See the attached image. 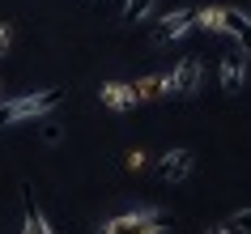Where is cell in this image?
<instances>
[{"mask_svg":"<svg viewBox=\"0 0 251 234\" xmlns=\"http://www.w3.org/2000/svg\"><path fill=\"white\" fill-rule=\"evenodd\" d=\"M226 226H234L238 234H251V208H238V213H234L230 221H226Z\"/></svg>","mask_w":251,"mask_h":234,"instance_id":"4fadbf2b","label":"cell"},{"mask_svg":"<svg viewBox=\"0 0 251 234\" xmlns=\"http://www.w3.org/2000/svg\"><path fill=\"white\" fill-rule=\"evenodd\" d=\"M247 47H243V43H234V47H230V52L222 55V90L226 94H238L243 90V81H247Z\"/></svg>","mask_w":251,"mask_h":234,"instance_id":"3957f363","label":"cell"},{"mask_svg":"<svg viewBox=\"0 0 251 234\" xmlns=\"http://www.w3.org/2000/svg\"><path fill=\"white\" fill-rule=\"evenodd\" d=\"M158 170H162L166 183H183L187 175L196 170V154H192V149H171V154H162Z\"/></svg>","mask_w":251,"mask_h":234,"instance_id":"5b68a950","label":"cell"},{"mask_svg":"<svg viewBox=\"0 0 251 234\" xmlns=\"http://www.w3.org/2000/svg\"><path fill=\"white\" fill-rule=\"evenodd\" d=\"M43 141L55 145V141H60V128H55V124H47V128H43Z\"/></svg>","mask_w":251,"mask_h":234,"instance_id":"2e32d148","label":"cell"},{"mask_svg":"<svg viewBox=\"0 0 251 234\" xmlns=\"http://www.w3.org/2000/svg\"><path fill=\"white\" fill-rule=\"evenodd\" d=\"M9 47H13V26L0 22V55H9Z\"/></svg>","mask_w":251,"mask_h":234,"instance_id":"9a60e30c","label":"cell"},{"mask_svg":"<svg viewBox=\"0 0 251 234\" xmlns=\"http://www.w3.org/2000/svg\"><path fill=\"white\" fill-rule=\"evenodd\" d=\"M128 85H132V98H136V103H153V98H166V94H175L171 73H153V77L128 81Z\"/></svg>","mask_w":251,"mask_h":234,"instance_id":"8992f818","label":"cell"},{"mask_svg":"<svg viewBox=\"0 0 251 234\" xmlns=\"http://www.w3.org/2000/svg\"><path fill=\"white\" fill-rule=\"evenodd\" d=\"M153 0H124V22H145Z\"/></svg>","mask_w":251,"mask_h":234,"instance_id":"7c38bea8","label":"cell"},{"mask_svg":"<svg viewBox=\"0 0 251 234\" xmlns=\"http://www.w3.org/2000/svg\"><path fill=\"white\" fill-rule=\"evenodd\" d=\"M192 26L217 34V30H222V9H196V22H192Z\"/></svg>","mask_w":251,"mask_h":234,"instance_id":"8fae6325","label":"cell"},{"mask_svg":"<svg viewBox=\"0 0 251 234\" xmlns=\"http://www.w3.org/2000/svg\"><path fill=\"white\" fill-rule=\"evenodd\" d=\"M171 85H175V94H196L200 90V60L196 55H183L179 68H171Z\"/></svg>","mask_w":251,"mask_h":234,"instance_id":"ba28073f","label":"cell"},{"mask_svg":"<svg viewBox=\"0 0 251 234\" xmlns=\"http://www.w3.org/2000/svg\"><path fill=\"white\" fill-rule=\"evenodd\" d=\"M98 98H102V106H106V111H128V106H136L132 85H128V81H102Z\"/></svg>","mask_w":251,"mask_h":234,"instance_id":"9c48e42d","label":"cell"},{"mask_svg":"<svg viewBox=\"0 0 251 234\" xmlns=\"http://www.w3.org/2000/svg\"><path fill=\"white\" fill-rule=\"evenodd\" d=\"M166 230V213L158 208H141V213H119L102 226V234H162Z\"/></svg>","mask_w":251,"mask_h":234,"instance_id":"7a4b0ae2","label":"cell"},{"mask_svg":"<svg viewBox=\"0 0 251 234\" xmlns=\"http://www.w3.org/2000/svg\"><path fill=\"white\" fill-rule=\"evenodd\" d=\"M222 30L226 34H234V43H243L251 55V17L243 9H222Z\"/></svg>","mask_w":251,"mask_h":234,"instance_id":"30bf717a","label":"cell"},{"mask_svg":"<svg viewBox=\"0 0 251 234\" xmlns=\"http://www.w3.org/2000/svg\"><path fill=\"white\" fill-rule=\"evenodd\" d=\"M192 22H196V9H175V13H166L153 26V47H166V43L183 39L187 30H192Z\"/></svg>","mask_w":251,"mask_h":234,"instance_id":"277c9868","label":"cell"},{"mask_svg":"<svg viewBox=\"0 0 251 234\" xmlns=\"http://www.w3.org/2000/svg\"><path fill=\"white\" fill-rule=\"evenodd\" d=\"M60 103H64V90H39V94H26V98H13V103H0V128H13V124H26V119H43Z\"/></svg>","mask_w":251,"mask_h":234,"instance_id":"6da1fadb","label":"cell"},{"mask_svg":"<svg viewBox=\"0 0 251 234\" xmlns=\"http://www.w3.org/2000/svg\"><path fill=\"white\" fill-rule=\"evenodd\" d=\"M124 166H128V170H141V166H145V149H128V154H124Z\"/></svg>","mask_w":251,"mask_h":234,"instance_id":"5bb4252c","label":"cell"},{"mask_svg":"<svg viewBox=\"0 0 251 234\" xmlns=\"http://www.w3.org/2000/svg\"><path fill=\"white\" fill-rule=\"evenodd\" d=\"M209 234H222V230H209Z\"/></svg>","mask_w":251,"mask_h":234,"instance_id":"ac0fdd59","label":"cell"},{"mask_svg":"<svg viewBox=\"0 0 251 234\" xmlns=\"http://www.w3.org/2000/svg\"><path fill=\"white\" fill-rule=\"evenodd\" d=\"M0 103H4V85H0Z\"/></svg>","mask_w":251,"mask_h":234,"instance_id":"e0dca14e","label":"cell"},{"mask_svg":"<svg viewBox=\"0 0 251 234\" xmlns=\"http://www.w3.org/2000/svg\"><path fill=\"white\" fill-rule=\"evenodd\" d=\"M22 234H55L43 217V208L34 205V187H22Z\"/></svg>","mask_w":251,"mask_h":234,"instance_id":"52a82bcc","label":"cell"}]
</instances>
